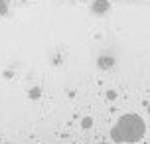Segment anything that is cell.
I'll return each instance as SVG.
<instances>
[{
  "label": "cell",
  "mask_w": 150,
  "mask_h": 144,
  "mask_svg": "<svg viewBox=\"0 0 150 144\" xmlns=\"http://www.w3.org/2000/svg\"><path fill=\"white\" fill-rule=\"evenodd\" d=\"M144 121L138 114H122L117 122V130L122 136V142H138L144 136Z\"/></svg>",
  "instance_id": "1"
},
{
  "label": "cell",
  "mask_w": 150,
  "mask_h": 144,
  "mask_svg": "<svg viewBox=\"0 0 150 144\" xmlns=\"http://www.w3.org/2000/svg\"><path fill=\"white\" fill-rule=\"evenodd\" d=\"M93 8H95L97 12H103L105 8H109V2H107V0H97V2L93 4Z\"/></svg>",
  "instance_id": "2"
},
{
  "label": "cell",
  "mask_w": 150,
  "mask_h": 144,
  "mask_svg": "<svg viewBox=\"0 0 150 144\" xmlns=\"http://www.w3.org/2000/svg\"><path fill=\"white\" fill-rule=\"evenodd\" d=\"M111 138H112V140H115L117 144H120V142H122V136H120V132L117 130V126H115V128L111 130Z\"/></svg>",
  "instance_id": "3"
},
{
  "label": "cell",
  "mask_w": 150,
  "mask_h": 144,
  "mask_svg": "<svg viewBox=\"0 0 150 144\" xmlns=\"http://www.w3.org/2000/svg\"><path fill=\"white\" fill-rule=\"evenodd\" d=\"M81 126L83 128H91V126H93V119H91V116H85L81 121Z\"/></svg>",
  "instance_id": "4"
},
{
  "label": "cell",
  "mask_w": 150,
  "mask_h": 144,
  "mask_svg": "<svg viewBox=\"0 0 150 144\" xmlns=\"http://www.w3.org/2000/svg\"><path fill=\"white\" fill-rule=\"evenodd\" d=\"M99 65H112V59L111 57H109V59H107V57H101V59H99Z\"/></svg>",
  "instance_id": "5"
},
{
  "label": "cell",
  "mask_w": 150,
  "mask_h": 144,
  "mask_svg": "<svg viewBox=\"0 0 150 144\" xmlns=\"http://www.w3.org/2000/svg\"><path fill=\"white\" fill-rule=\"evenodd\" d=\"M38 97H40V89H38V87H34V89L30 91V99H38Z\"/></svg>",
  "instance_id": "6"
},
{
  "label": "cell",
  "mask_w": 150,
  "mask_h": 144,
  "mask_svg": "<svg viewBox=\"0 0 150 144\" xmlns=\"http://www.w3.org/2000/svg\"><path fill=\"white\" fill-rule=\"evenodd\" d=\"M115 97H117V93H115V91H109V93H107V99H109V101H112Z\"/></svg>",
  "instance_id": "7"
},
{
  "label": "cell",
  "mask_w": 150,
  "mask_h": 144,
  "mask_svg": "<svg viewBox=\"0 0 150 144\" xmlns=\"http://www.w3.org/2000/svg\"><path fill=\"white\" fill-rule=\"evenodd\" d=\"M4 12H6V4L0 0V14H4Z\"/></svg>",
  "instance_id": "8"
},
{
  "label": "cell",
  "mask_w": 150,
  "mask_h": 144,
  "mask_svg": "<svg viewBox=\"0 0 150 144\" xmlns=\"http://www.w3.org/2000/svg\"><path fill=\"white\" fill-rule=\"evenodd\" d=\"M148 113H150V103H148Z\"/></svg>",
  "instance_id": "9"
},
{
  "label": "cell",
  "mask_w": 150,
  "mask_h": 144,
  "mask_svg": "<svg viewBox=\"0 0 150 144\" xmlns=\"http://www.w3.org/2000/svg\"><path fill=\"white\" fill-rule=\"evenodd\" d=\"M103 144H107V142H103Z\"/></svg>",
  "instance_id": "10"
},
{
  "label": "cell",
  "mask_w": 150,
  "mask_h": 144,
  "mask_svg": "<svg viewBox=\"0 0 150 144\" xmlns=\"http://www.w3.org/2000/svg\"><path fill=\"white\" fill-rule=\"evenodd\" d=\"M4 144H8V142H4Z\"/></svg>",
  "instance_id": "11"
}]
</instances>
